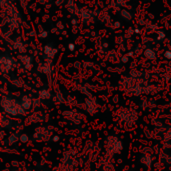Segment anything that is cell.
<instances>
[{"label":"cell","instance_id":"6da1fadb","mask_svg":"<svg viewBox=\"0 0 171 171\" xmlns=\"http://www.w3.org/2000/svg\"><path fill=\"white\" fill-rule=\"evenodd\" d=\"M20 141L21 142H27L28 141V136L26 135V134H23V135H21L20 136Z\"/></svg>","mask_w":171,"mask_h":171}]
</instances>
